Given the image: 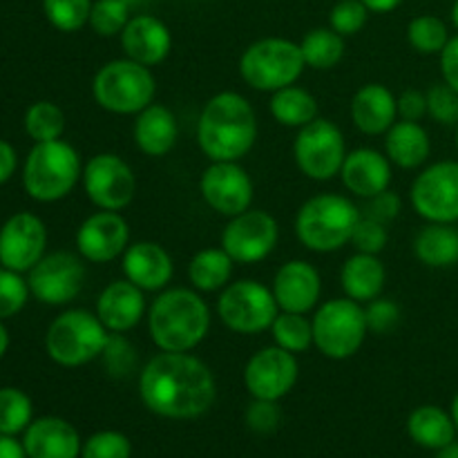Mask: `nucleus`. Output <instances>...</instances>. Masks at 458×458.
I'll return each mask as SVG.
<instances>
[{
  "label": "nucleus",
  "instance_id": "16",
  "mask_svg": "<svg viewBox=\"0 0 458 458\" xmlns=\"http://www.w3.org/2000/svg\"><path fill=\"white\" fill-rule=\"evenodd\" d=\"M300 365L295 353L282 347H264L249 358L244 367V385L253 398L280 401L295 387Z\"/></svg>",
  "mask_w": 458,
  "mask_h": 458
},
{
  "label": "nucleus",
  "instance_id": "41",
  "mask_svg": "<svg viewBox=\"0 0 458 458\" xmlns=\"http://www.w3.org/2000/svg\"><path fill=\"white\" fill-rule=\"evenodd\" d=\"M30 284L21 277V273L12 268H0V320L12 318L22 311L30 300Z\"/></svg>",
  "mask_w": 458,
  "mask_h": 458
},
{
  "label": "nucleus",
  "instance_id": "38",
  "mask_svg": "<svg viewBox=\"0 0 458 458\" xmlns=\"http://www.w3.org/2000/svg\"><path fill=\"white\" fill-rule=\"evenodd\" d=\"M407 40L419 54H441L450 40V31L438 16L423 13V16H416L410 21Z\"/></svg>",
  "mask_w": 458,
  "mask_h": 458
},
{
  "label": "nucleus",
  "instance_id": "21",
  "mask_svg": "<svg viewBox=\"0 0 458 458\" xmlns=\"http://www.w3.org/2000/svg\"><path fill=\"white\" fill-rule=\"evenodd\" d=\"M121 47H123L125 56L132 61L146 67H155L168 58L170 49H173V34L161 18L150 16V13H137L121 31Z\"/></svg>",
  "mask_w": 458,
  "mask_h": 458
},
{
  "label": "nucleus",
  "instance_id": "18",
  "mask_svg": "<svg viewBox=\"0 0 458 458\" xmlns=\"http://www.w3.org/2000/svg\"><path fill=\"white\" fill-rule=\"evenodd\" d=\"M47 228L34 213H16L0 228V264L12 271H31L43 259Z\"/></svg>",
  "mask_w": 458,
  "mask_h": 458
},
{
  "label": "nucleus",
  "instance_id": "11",
  "mask_svg": "<svg viewBox=\"0 0 458 458\" xmlns=\"http://www.w3.org/2000/svg\"><path fill=\"white\" fill-rule=\"evenodd\" d=\"M293 157L302 174L313 182H329L340 174L347 157V146L338 125L329 119L311 121L300 128L293 141Z\"/></svg>",
  "mask_w": 458,
  "mask_h": 458
},
{
  "label": "nucleus",
  "instance_id": "55",
  "mask_svg": "<svg viewBox=\"0 0 458 458\" xmlns=\"http://www.w3.org/2000/svg\"><path fill=\"white\" fill-rule=\"evenodd\" d=\"M437 452H438L437 458H458V441L447 443L445 447H441V450Z\"/></svg>",
  "mask_w": 458,
  "mask_h": 458
},
{
  "label": "nucleus",
  "instance_id": "58",
  "mask_svg": "<svg viewBox=\"0 0 458 458\" xmlns=\"http://www.w3.org/2000/svg\"><path fill=\"white\" fill-rule=\"evenodd\" d=\"M452 22H454V27L458 30V0L454 3V7H452Z\"/></svg>",
  "mask_w": 458,
  "mask_h": 458
},
{
  "label": "nucleus",
  "instance_id": "51",
  "mask_svg": "<svg viewBox=\"0 0 458 458\" xmlns=\"http://www.w3.org/2000/svg\"><path fill=\"white\" fill-rule=\"evenodd\" d=\"M438 56H441L443 81L458 92V36L447 40V45Z\"/></svg>",
  "mask_w": 458,
  "mask_h": 458
},
{
  "label": "nucleus",
  "instance_id": "26",
  "mask_svg": "<svg viewBox=\"0 0 458 458\" xmlns=\"http://www.w3.org/2000/svg\"><path fill=\"white\" fill-rule=\"evenodd\" d=\"M398 116V98L383 83H367L353 94L352 121L362 134H385Z\"/></svg>",
  "mask_w": 458,
  "mask_h": 458
},
{
  "label": "nucleus",
  "instance_id": "36",
  "mask_svg": "<svg viewBox=\"0 0 458 458\" xmlns=\"http://www.w3.org/2000/svg\"><path fill=\"white\" fill-rule=\"evenodd\" d=\"M271 334L277 347L291 353H302L313 344V322L307 320L304 313L280 311L271 325Z\"/></svg>",
  "mask_w": 458,
  "mask_h": 458
},
{
  "label": "nucleus",
  "instance_id": "44",
  "mask_svg": "<svg viewBox=\"0 0 458 458\" xmlns=\"http://www.w3.org/2000/svg\"><path fill=\"white\" fill-rule=\"evenodd\" d=\"M428 114L441 125H458V92L445 81L429 88Z\"/></svg>",
  "mask_w": 458,
  "mask_h": 458
},
{
  "label": "nucleus",
  "instance_id": "20",
  "mask_svg": "<svg viewBox=\"0 0 458 458\" xmlns=\"http://www.w3.org/2000/svg\"><path fill=\"white\" fill-rule=\"evenodd\" d=\"M271 291L276 295L280 311L307 313L320 300V273L313 264L304 262V259H291L277 268Z\"/></svg>",
  "mask_w": 458,
  "mask_h": 458
},
{
  "label": "nucleus",
  "instance_id": "13",
  "mask_svg": "<svg viewBox=\"0 0 458 458\" xmlns=\"http://www.w3.org/2000/svg\"><path fill=\"white\" fill-rule=\"evenodd\" d=\"M83 188L97 208L101 210H123L137 192V177L132 168L112 152L94 155L83 165Z\"/></svg>",
  "mask_w": 458,
  "mask_h": 458
},
{
  "label": "nucleus",
  "instance_id": "60",
  "mask_svg": "<svg viewBox=\"0 0 458 458\" xmlns=\"http://www.w3.org/2000/svg\"><path fill=\"white\" fill-rule=\"evenodd\" d=\"M456 150H458V125H456Z\"/></svg>",
  "mask_w": 458,
  "mask_h": 458
},
{
  "label": "nucleus",
  "instance_id": "40",
  "mask_svg": "<svg viewBox=\"0 0 458 458\" xmlns=\"http://www.w3.org/2000/svg\"><path fill=\"white\" fill-rule=\"evenodd\" d=\"M130 4L125 0H94L89 22L94 34L98 36H121L125 25L130 22Z\"/></svg>",
  "mask_w": 458,
  "mask_h": 458
},
{
  "label": "nucleus",
  "instance_id": "52",
  "mask_svg": "<svg viewBox=\"0 0 458 458\" xmlns=\"http://www.w3.org/2000/svg\"><path fill=\"white\" fill-rule=\"evenodd\" d=\"M16 165H18L16 150H13L12 143L0 139V186L12 179V174L16 173Z\"/></svg>",
  "mask_w": 458,
  "mask_h": 458
},
{
  "label": "nucleus",
  "instance_id": "32",
  "mask_svg": "<svg viewBox=\"0 0 458 458\" xmlns=\"http://www.w3.org/2000/svg\"><path fill=\"white\" fill-rule=\"evenodd\" d=\"M273 119L286 128H304L311 121L318 119V101L309 89L298 85H286V88L273 92L271 103Z\"/></svg>",
  "mask_w": 458,
  "mask_h": 458
},
{
  "label": "nucleus",
  "instance_id": "42",
  "mask_svg": "<svg viewBox=\"0 0 458 458\" xmlns=\"http://www.w3.org/2000/svg\"><path fill=\"white\" fill-rule=\"evenodd\" d=\"M369 9L362 0H338L329 12V27L340 36H353L367 25Z\"/></svg>",
  "mask_w": 458,
  "mask_h": 458
},
{
  "label": "nucleus",
  "instance_id": "37",
  "mask_svg": "<svg viewBox=\"0 0 458 458\" xmlns=\"http://www.w3.org/2000/svg\"><path fill=\"white\" fill-rule=\"evenodd\" d=\"M34 405L25 392L16 387L0 389V434L16 437L25 432L31 423Z\"/></svg>",
  "mask_w": 458,
  "mask_h": 458
},
{
  "label": "nucleus",
  "instance_id": "59",
  "mask_svg": "<svg viewBox=\"0 0 458 458\" xmlns=\"http://www.w3.org/2000/svg\"><path fill=\"white\" fill-rule=\"evenodd\" d=\"M125 3H128L130 9H132V7H139V4H148L150 0H125Z\"/></svg>",
  "mask_w": 458,
  "mask_h": 458
},
{
  "label": "nucleus",
  "instance_id": "39",
  "mask_svg": "<svg viewBox=\"0 0 458 458\" xmlns=\"http://www.w3.org/2000/svg\"><path fill=\"white\" fill-rule=\"evenodd\" d=\"M94 0H43V12L58 31H79L89 22Z\"/></svg>",
  "mask_w": 458,
  "mask_h": 458
},
{
  "label": "nucleus",
  "instance_id": "17",
  "mask_svg": "<svg viewBox=\"0 0 458 458\" xmlns=\"http://www.w3.org/2000/svg\"><path fill=\"white\" fill-rule=\"evenodd\" d=\"M199 191L206 204L224 217H235L253 204V179L237 161H210Z\"/></svg>",
  "mask_w": 458,
  "mask_h": 458
},
{
  "label": "nucleus",
  "instance_id": "33",
  "mask_svg": "<svg viewBox=\"0 0 458 458\" xmlns=\"http://www.w3.org/2000/svg\"><path fill=\"white\" fill-rule=\"evenodd\" d=\"M233 258L224 249H204L188 264V277L197 291L213 293L226 289L233 276Z\"/></svg>",
  "mask_w": 458,
  "mask_h": 458
},
{
  "label": "nucleus",
  "instance_id": "54",
  "mask_svg": "<svg viewBox=\"0 0 458 458\" xmlns=\"http://www.w3.org/2000/svg\"><path fill=\"white\" fill-rule=\"evenodd\" d=\"M362 3L367 4V9L374 13H387V12H394V9H398L403 4V0H362Z\"/></svg>",
  "mask_w": 458,
  "mask_h": 458
},
{
  "label": "nucleus",
  "instance_id": "29",
  "mask_svg": "<svg viewBox=\"0 0 458 458\" xmlns=\"http://www.w3.org/2000/svg\"><path fill=\"white\" fill-rule=\"evenodd\" d=\"M385 280H387V271H385V264L380 262L378 255H352L344 262L343 271H340L344 295L360 304L380 298L385 289Z\"/></svg>",
  "mask_w": 458,
  "mask_h": 458
},
{
  "label": "nucleus",
  "instance_id": "3",
  "mask_svg": "<svg viewBox=\"0 0 458 458\" xmlns=\"http://www.w3.org/2000/svg\"><path fill=\"white\" fill-rule=\"evenodd\" d=\"M208 304L191 289L164 291L148 313V331L161 352H192L208 335Z\"/></svg>",
  "mask_w": 458,
  "mask_h": 458
},
{
  "label": "nucleus",
  "instance_id": "47",
  "mask_svg": "<svg viewBox=\"0 0 458 458\" xmlns=\"http://www.w3.org/2000/svg\"><path fill=\"white\" fill-rule=\"evenodd\" d=\"M365 316L369 331L385 335L389 334V331L396 329V325L401 322V307H398L394 300L376 298L371 300V302H367Z\"/></svg>",
  "mask_w": 458,
  "mask_h": 458
},
{
  "label": "nucleus",
  "instance_id": "48",
  "mask_svg": "<svg viewBox=\"0 0 458 458\" xmlns=\"http://www.w3.org/2000/svg\"><path fill=\"white\" fill-rule=\"evenodd\" d=\"M282 423V410L277 401H262L255 398L246 410V425L255 434H273Z\"/></svg>",
  "mask_w": 458,
  "mask_h": 458
},
{
  "label": "nucleus",
  "instance_id": "35",
  "mask_svg": "<svg viewBox=\"0 0 458 458\" xmlns=\"http://www.w3.org/2000/svg\"><path fill=\"white\" fill-rule=\"evenodd\" d=\"M25 132L36 143L56 141L65 132V114L52 101H36L25 112Z\"/></svg>",
  "mask_w": 458,
  "mask_h": 458
},
{
  "label": "nucleus",
  "instance_id": "10",
  "mask_svg": "<svg viewBox=\"0 0 458 458\" xmlns=\"http://www.w3.org/2000/svg\"><path fill=\"white\" fill-rule=\"evenodd\" d=\"M217 316L235 334L253 335L271 329L280 307L271 289L258 280H240L228 284L217 300Z\"/></svg>",
  "mask_w": 458,
  "mask_h": 458
},
{
  "label": "nucleus",
  "instance_id": "30",
  "mask_svg": "<svg viewBox=\"0 0 458 458\" xmlns=\"http://www.w3.org/2000/svg\"><path fill=\"white\" fill-rule=\"evenodd\" d=\"M414 255L429 268H447L458 264V231L452 224L429 222L414 237Z\"/></svg>",
  "mask_w": 458,
  "mask_h": 458
},
{
  "label": "nucleus",
  "instance_id": "56",
  "mask_svg": "<svg viewBox=\"0 0 458 458\" xmlns=\"http://www.w3.org/2000/svg\"><path fill=\"white\" fill-rule=\"evenodd\" d=\"M7 349H9V334H7V329H4L3 320H0V358L7 353Z\"/></svg>",
  "mask_w": 458,
  "mask_h": 458
},
{
  "label": "nucleus",
  "instance_id": "43",
  "mask_svg": "<svg viewBox=\"0 0 458 458\" xmlns=\"http://www.w3.org/2000/svg\"><path fill=\"white\" fill-rule=\"evenodd\" d=\"M130 454H132V445L128 437L114 429L92 434L81 450V458H130Z\"/></svg>",
  "mask_w": 458,
  "mask_h": 458
},
{
  "label": "nucleus",
  "instance_id": "15",
  "mask_svg": "<svg viewBox=\"0 0 458 458\" xmlns=\"http://www.w3.org/2000/svg\"><path fill=\"white\" fill-rule=\"evenodd\" d=\"M31 295L49 307H63L79 298L85 284V264L74 253L56 250L43 255L27 277Z\"/></svg>",
  "mask_w": 458,
  "mask_h": 458
},
{
  "label": "nucleus",
  "instance_id": "19",
  "mask_svg": "<svg viewBox=\"0 0 458 458\" xmlns=\"http://www.w3.org/2000/svg\"><path fill=\"white\" fill-rule=\"evenodd\" d=\"M130 242V226L116 210L89 215L76 231V249L92 264H106L123 258Z\"/></svg>",
  "mask_w": 458,
  "mask_h": 458
},
{
  "label": "nucleus",
  "instance_id": "2",
  "mask_svg": "<svg viewBox=\"0 0 458 458\" xmlns=\"http://www.w3.org/2000/svg\"><path fill=\"white\" fill-rule=\"evenodd\" d=\"M258 139L253 106L237 92H219L199 114L197 141L210 161H240Z\"/></svg>",
  "mask_w": 458,
  "mask_h": 458
},
{
  "label": "nucleus",
  "instance_id": "28",
  "mask_svg": "<svg viewBox=\"0 0 458 458\" xmlns=\"http://www.w3.org/2000/svg\"><path fill=\"white\" fill-rule=\"evenodd\" d=\"M429 150H432L429 134L419 121H396L385 132V155L398 168H419L428 161Z\"/></svg>",
  "mask_w": 458,
  "mask_h": 458
},
{
  "label": "nucleus",
  "instance_id": "34",
  "mask_svg": "<svg viewBox=\"0 0 458 458\" xmlns=\"http://www.w3.org/2000/svg\"><path fill=\"white\" fill-rule=\"evenodd\" d=\"M304 63L313 70H331L344 56V36L331 27H316L300 43Z\"/></svg>",
  "mask_w": 458,
  "mask_h": 458
},
{
  "label": "nucleus",
  "instance_id": "46",
  "mask_svg": "<svg viewBox=\"0 0 458 458\" xmlns=\"http://www.w3.org/2000/svg\"><path fill=\"white\" fill-rule=\"evenodd\" d=\"M101 358L112 376H128L137 365V352L121 334H110Z\"/></svg>",
  "mask_w": 458,
  "mask_h": 458
},
{
  "label": "nucleus",
  "instance_id": "53",
  "mask_svg": "<svg viewBox=\"0 0 458 458\" xmlns=\"http://www.w3.org/2000/svg\"><path fill=\"white\" fill-rule=\"evenodd\" d=\"M0 458H30L25 452V445L18 443L13 437L0 434Z\"/></svg>",
  "mask_w": 458,
  "mask_h": 458
},
{
  "label": "nucleus",
  "instance_id": "50",
  "mask_svg": "<svg viewBox=\"0 0 458 458\" xmlns=\"http://www.w3.org/2000/svg\"><path fill=\"white\" fill-rule=\"evenodd\" d=\"M428 114V94L419 89H405L398 97V116L405 121H420Z\"/></svg>",
  "mask_w": 458,
  "mask_h": 458
},
{
  "label": "nucleus",
  "instance_id": "14",
  "mask_svg": "<svg viewBox=\"0 0 458 458\" xmlns=\"http://www.w3.org/2000/svg\"><path fill=\"white\" fill-rule=\"evenodd\" d=\"M280 226L267 210H244L231 217L222 233V249L235 264H258L273 253Z\"/></svg>",
  "mask_w": 458,
  "mask_h": 458
},
{
  "label": "nucleus",
  "instance_id": "1",
  "mask_svg": "<svg viewBox=\"0 0 458 458\" xmlns=\"http://www.w3.org/2000/svg\"><path fill=\"white\" fill-rule=\"evenodd\" d=\"M141 401L152 414L173 420L199 419L217 396L213 371L188 352H164L146 362L139 378Z\"/></svg>",
  "mask_w": 458,
  "mask_h": 458
},
{
  "label": "nucleus",
  "instance_id": "6",
  "mask_svg": "<svg viewBox=\"0 0 458 458\" xmlns=\"http://www.w3.org/2000/svg\"><path fill=\"white\" fill-rule=\"evenodd\" d=\"M155 94L157 81L150 67L128 56L106 63L92 81L94 101L112 114H139L155 103Z\"/></svg>",
  "mask_w": 458,
  "mask_h": 458
},
{
  "label": "nucleus",
  "instance_id": "4",
  "mask_svg": "<svg viewBox=\"0 0 458 458\" xmlns=\"http://www.w3.org/2000/svg\"><path fill=\"white\" fill-rule=\"evenodd\" d=\"M362 213L352 199L334 192L304 201L295 217V235L313 253H334L352 242Z\"/></svg>",
  "mask_w": 458,
  "mask_h": 458
},
{
  "label": "nucleus",
  "instance_id": "49",
  "mask_svg": "<svg viewBox=\"0 0 458 458\" xmlns=\"http://www.w3.org/2000/svg\"><path fill=\"white\" fill-rule=\"evenodd\" d=\"M369 201V204H367V213L365 215H369V217H374V219H378V222H392V219H396L398 215H401V210H403V201H401V197L396 195V192H392L387 188V191H383L380 192V195H376V197H371V199H367Z\"/></svg>",
  "mask_w": 458,
  "mask_h": 458
},
{
  "label": "nucleus",
  "instance_id": "45",
  "mask_svg": "<svg viewBox=\"0 0 458 458\" xmlns=\"http://www.w3.org/2000/svg\"><path fill=\"white\" fill-rule=\"evenodd\" d=\"M387 242H389L387 224L378 222V219L369 217V215H362L352 237V244L356 246L358 253L378 255L380 250L387 246Z\"/></svg>",
  "mask_w": 458,
  "mask_h": 458
},
{
  "label": "nucleus",
  "instance_id": "23",
  "mask_svg": "<svg viewBox=\"0 0 458 458\" xmlns=\"http://www.w3.org/2000/svg\"><path fill=\"white\" fill-rule=\"evenodd\" d=\"M22 445L30 458H79L83 450L74 425L58 416L31 420L25 429Z\"/></svg>",
  "mask_w": 458,
  "mask_h": 458
},
{
  "label": "nucleus",
  "instance_id": "27",
  "mask_svg": "<svg viewBox=\"0 0 458 458\" xmlns=\"http://www.w3.org/2000/svg\"><path fill=\"white\" fill-rule=\"evenodd\" d=\"M134 143L148 157H164L177 146L179 125L173 110L161 103H150L134 119Z\"/></svg>",
  "mask_w": 458,
  "mask_h": 458
},
{
  "label": "nucleus",
  "instance_id": "5",
  "mask_svg": "<svg viewBox=\"0 0 458 458\" xmlns=\"http://www.w3.org/2000/svg\"><path fill=\"white\" fill-rule=\"evenodd\" d=\"M81 177L83 165L76 148L56 139L31 148L22 170V186L31 199L49 204L70 195Z\"/></svg>",
  "mask_w": 458,
  "mask_h": 458
},
{
  "label": "nucleus",
  "instance_id": "57",
  "mask_svg": "<svg viewBox=\"0 0 458 458\" xmlns=\"http://www.w3.org/2000/svg\"><path fill=\"white\" fill-rule=\"evenodd\" d=\"M452 419H454V425H456V432H458V392H456V396L452 398Z\"/></svg>",
  "mask_w": 458,
  "mask_h": 458
},
{
  "label": "nucleus",
  "instance_id": "12",
  "mask_svg": "<svg viewBox=\"0 0 458 458\" xmlns=\"http://www.w3.org/2000/svg\"><path fill=\"white\" fill-rule=\"evenodd\" d=\"M411 206L434 224L458 222V161H438L411 183Z\"/></svg>",
  "mask_w": 458,
  "mask_h": 458
},
{
  "label": "nucleus",
  "instance_id": "22",
  "mask_svg": "<svg viewBox=\"0 0 458 458\" xmlns=\"http://www.w3.org/2000/svg\"><path fill=\"white\" fill-rule=\"evenodd\" d=\"M344 188L362 199L380 195L392 183V161L374 148H358L347 152L340 170Z\"/></svg>",
  "mask_w": 458,
  "mask_h": 458
},
{
  "label": "nucleus",
  "instance_id": "9",
  "mask_svg": "<svg viewBox=\"0 0 458 458\" xmlns=\"http://www.w3.org/2000/svg\"><path fill=\"white\" fill-rule=\"evenodd\" d=\"M311 322L313 344L331 360H347L356 356L369 331L365 309L352 298L329 300L318 309Z\"/></svg>",
  "mask_w": 458,
  "mask_h": 458
},
{
  "label": "nucleus",
  "instance_id": "24",
  "mask_svg": "<svg viewBox=\"0 0 458 458\" xmlns=\"http://www.w3.org/2000/svg\"><path fill=\"white\" fill-rule=\"evenodd\" d=\"M146 311L143 289L130 280H116L101 291L97 300V316L110 334H125L141 322Z\"/></svg>",
  "mask_w": 458,
  "mask_h": 458
},
{
  "label": "nucleus",
  "instance_id": "7",
  "mask_svg": "<svg viewBox=\"0 0 458 458\" xmlns=\"http://www.w3.org/2000/svg\"><path fill=\"white\" fill-rule=\"evenodd\" d=\"M107 340H110V331L98 320L97 313H89L85 309H70L49 325L45 349L56 365L83 367L101 358Z\"/></svg>",
  "mask_w": 458,
  "mask_h": 458
},
{
  "label": "nucleus",
  "instance_id": "8",
  "mask_svg": "<svg viewBox=\"0 0 458 458\" xmlns=\"http://www.w3.org/2000/svg\"><path fill=\"white\" fill-rule=\"evenodd\" d=\"M304 67L307 63L300 45L277 36L255 40L240 58L242 79L258 92H277L293 85L302 76Z\"/></svg>",
  "mask_w": 458,
  "mask_h": 458
},
{
  "label": "nucleus",
  "instance_id": "25",
  "mask_svg": "<svg viewBox=\"0 0 458 458\" xmlns=\"http://www.w3.org/2000/svg\"><path fill=\"white\" fill-rule=\"evenodd\" d=\"M125 280L143 291H161L173 280V258L157 242H137L123 253Z\"/></svg>",
  "mask_w": 458,
  "mask_h": 458
},
{
  "label": "nucleus",
  "instance_id": "31",
  "mask_svg": "<svg viewBox=\"0 0 458 458\" xmlns=\"http://www.w3.org/2000/svg\"><path fill=\"white\" fill-rule=\"evenodd\" d=\"M407 432L416 445L428 447V450H441L447 443L454 441L458 434L452 414L437 405L416 407L407 420Z\"/></svg>",
  "mask_w": 458,
  "mask_h": 458
}]
</instances>
